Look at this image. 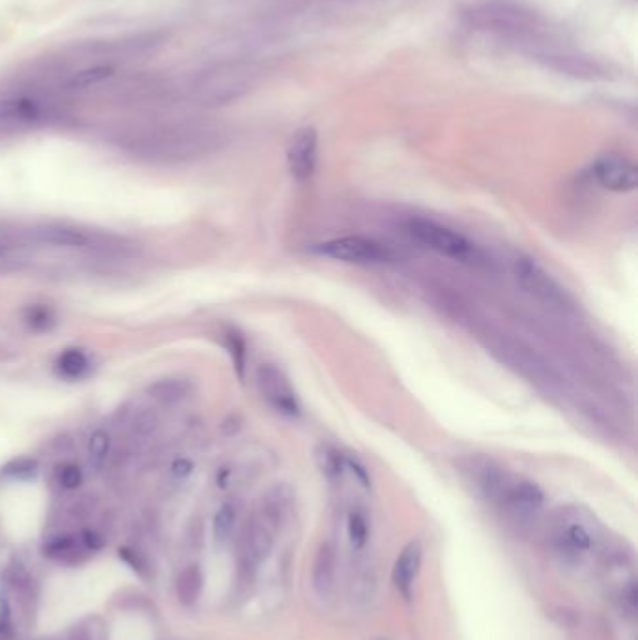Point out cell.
Wrapping results in <instances>:
<instances>
[{"label":"cell","mask_w":638,"mask_h":640,"mask_svg":"<svg viewBox=\"0 0 638 640\" xmlns=\"http://www.w3.org/2000/svg\"><path fill=\"white\" fill-rule=\"evenodd\" d=\"M225 143V133L206 122L161 124L131 135L128 150L137 158L160 163L203 158Z\"/></svg>","instance_id":"cell-1"},{"label":"cell","mask_w":638,"mask_h":640,"mask_svg":"<svg viewBox=\"0 0 638 640\" xmlns=\"http://www.w3.org/2000/svg\"><path fill=\"white\" fill-rule=\"evenodd\" d=\"M261 79V66L253 60H223L191 73L178 88L184 102L197 107H219L247 96Z\"/></svg>","instance_id":"cell-2"},{"label":"cell","mask_w":638,"mask_h":640,"mask_svg":"<svg viewBox=\"0 0 638 640\" xmlns=\"http://www.w3.org/2000/svg\"><path fill=\"white\" fill-rule=\"evenodd\" d=\"M472 29L530 47L543 40L545 21L534 8L517 0H483L466 10Z\"/></svg>","instance_id":"cell-3"},{"label":"cell","mask_w":638,"mask_h":640,"mask_svg":"<svg viewBox=\"0 0 638 640\" xmlns=\"http://www.w3.org/2000/svg\"><path fill=\"white\" fill-rule=\"evenodd\" d=\"M552 545L567 560L592 553L599 541V524L592 513L577 506L558 511L551 532Z\"/></svg>","instance_id":"cell-4"},{"label":"cell","mask_w":638,"mask_h":640,"mask_svg":"<svg viewBox=\"0 0 638 640\" xmlns=\"http://www.w3.org/2000/svg\"><path fill=\"white\" fill-rule=\"evenodd\" d=\"M406 233L423 248L431 249L451 261L472 262L478 257V251L468 238L433 219H410L406 223Z\"/></svg>","instance_id":"cell-5"},{"label":"cell","mask_w":638,"mask_h":640,"mask_svg":"<svg viewBox=\"0 0 638 640\" xmlns=\"http://www.w3.org/2000/svg\"><path fill=\"white\" fill-rule=\"evenodd\" d=\"M528 49H530L528 51L530 57H534L539 64H543L552 72L564 73L580 81H599L607 77L605 68L597 60L571 47L545 44L541 40L537 44L530 45Z\"/></svg>","instance_id":"cell-6"},{"label":"cell","mask_w":638,"mask_h":640,"mask_svg":"<svg viewBox=\"0 0 638 640\" xmlns=\"http://www.w3.org/2000/svg\"><path fill=\"white\" fill-rule=\"evenodd\" d=\"M315 253L326 259L348 264H386L395 259L392 249L365 236H341L326 240L315 246Z\"/></svg>","instance_id":"cell-7"},{"label":"cell","mask_w":638,"mask_h":640,"mask_svg":"<svg viewBox=\"0 0 638 640\" xmlns=\"http://www.w3.org/2000/svg\"><path fill=\"white\" fill-rule=\"evenodd\" d=\"M491 349L502 362H506L509 367H513L517 373H521L532 382L543 384L547 388L562 384L560 375L552 369L551 365L547 364L534 350L524 347L522 343L500 337L491 345Z\"/></svg>","instance_id":"cell-8"},{"label":"cell","mask_w":638,"mask_h":640,"mask_svg":"<svg viewBox=\"0 0 638 640\" xmlns=\"http://www.w3.org/2000/svg\"><path fill=\"white\" fill-rule=\"evenodd\" d=\"M257 390L261 393L266 405L285 418H298L302 407L300 399L294 392L287 375L277 369L276 365L262 364L255 373Z\"/></svg>","instance_id":"cell-9"},{"label":"cell","mask_w":638,"mask_h":640,"mask_svg":"<svg viewBox=\"0 0 638 640\" xmlns=\"http://www.w3.org/2000/svg\"><path fill=\"white\" fill-rule=\"evenodd\" d=\"M513 274L522 291L536 298L537 302L551 307H566L567 294L534 259L519 257L513 266Z\"/></svg>","instance_id":"cell-10"},{"label":"cell","mask_w":638,"mask_h":640,"mask_svg":"<svg viewBox=\"0 0 638 640\" xmlns=\"http://www.w3.org/2000/svg\"><path fill=\"white\" fill-rule=\"evenodd\" d=\"M55 115L49 102L36 96H10L0 100V128H25L36 126Z\"/></svg>","instance_id":"cell-11"},{"label":"cell","mask_w":638,"mask_h":640,"mask_svg":"<svg viewBox=\"0 0 638 640\" xmlns=\"http://www.w3.org/2000/svg\"><path fill=\"white\" fill-rule=\"evenodd\" d=\"M545 495L534 481L521 476H511L498 506L517 521H530L541 511Z\"/></svg>","instance_id":"cell-12"},{"label":"cell","mask_w":638,"mask_h":640,"mask_svg":"<svg viewBox=\"0 0 638 640\" xmlns=\"http://www.w3.org/2000/svg\"><path fill=\"white\" fill-rule=\"evenodd\" d=\"M319 160V133L313 126L296 131L287 148V165L296 182H307L315 175Z\"/></svg>","instance_id":"cell-13"},{"label":"cell","mask_w":638,"mask_h":640,"mask_svg":"<svg viewBox=\"0 0 638 640\" xmlns=\"http://www.w3.org/2000/svg\"><path fill=\"white\" fill-rule=\"evenodd\" d=\"M595 182L603 190L612 193H629L637 190L638 169L631 160L618 154H605L595 161L592 167Z\"/></svg>","instance_id":"cell-14"},{"label":"cell","mask_w":638,"mask_h":640,"mask_svg":"<svg viewBox=\"0 0 638 640\" xmlns=\"http://www.w3.org/2000/svg\"><path fill=\"white\" fill-rule=\"evenodd\" d=\"M274 534L276 530L262 519L257 513L246 526L242 538V560L244 568L257 569L270 556L274 549Z\"/></svg>","instance_id":"cell-15"},{"label":"cell","mask_w":638,"mask_h":640,"mask_svg":"<svg viewBox=\"0 0 638 640\" xmlns=\"http://www.w3.org/2000/svg\"><path fill=\"white\" fill-rule=\"evenodd\" d=\"M30 238L51 248L90 249L103 246L102 238L68 225H44L30 231Z\"/></svg>","instance_id":"cell-16"},{"label":"cell","mask_w":638,"mask_h":640,"mask_svg":"<svg viewBox=\"0 0 638 640\" xmlns=\"http://www.w3.org/2000/svg\"><path fill=\"white\" fill-rule=\"evenodd\" d=\"M468 474H470V480L474 481V487L478 489L479 495L496 506L513 476L508 470H504L502 466L496 465L489 459H474L472 465L468 466Z\"/></svg>","instance_id":"cell-17"},{"label":"cell","mask_w":638,"mask_h":640,"mask_svg":"<svg viewBox=\"0 0 638 640\" xmlns=\"http://www.w3.org/2000/svg\"><path fill=\"white\" fill-rule=\"evenodd\" d=\"M421 558H423V549H421L420 541H410L393 564V584H395L397 592L405 599L412 597L414 584L420 575Z\"/></svg>","instance_id":"cell-18"},{"label":"cell","mask_w":638,"mask_h":640,"mask_svg":"<svg viewBox=\"0 0 638 640\" xmlns=\"http://www.w3.org/2000/svg\"><path fill=\"white\" fill-rule=\"evenodd\" d=\"M337 549L332 541L319 547L313 560V588L319 597H330L337 586Z\"/></svg>","instance_id":"cell-19"},{"label":"cell","mask_w":638,"mask_h":640,"mask_svg":"<svg viewBox=\"0 0 638 640\" xmlns=\"http://www.w3.org/2000/svg\"><path fill=\"white\" fill-rule=\"evenodd\" d=\"M292 508H294L292 489L287 485H276L274 489L268 491V495L264 496L259 515L277 532L289 521Z\"/></svg>","instance_id":"cell-20"},{"label":"cell","mask_w":638,"mask_h":640,"mask_svg":"<svg viewBox=\"0 0 638 640\" xmlns=\"http://www.w3.org/2000/svg\"><path fill=\"white\" fill-rule=\"evenodd\" d=\"M188 393V380L182 379L158 380L148 388V395L163 407H171V405L180 403Z\"/></svg>","instance_id":"cell-21"},{"label":"cell","mask_w":638,"mask_h":640,"mask_svg":"<svg viewBox=\"0 0 638 640\" xmlns=\"http://www.w3.org/2000/svg\"><path fill=\"white\" fill-rule=\"evenodd\" d=\"M315 457H317L320 472L332 483L341 480L343 474L347 472V457L341 451L335 450L334 446L320 444Z\"/></svg>","instance_id":"cell-22"},{"label":"cell","mask_w":638,"mask_h":640,"mask_svg":"<svg viewBox=\"0 0 638 640\" xmlns=\"http://www.w3.org/2000/svg\"><path fill=\"white\" fill-rule=\"evenodd\" d=\"M90 369L88 356L81 349L64 350L57 360V371L60 377L68 380L83 379Z\"/></svg>","instance_id":"cell-23"},{"label":"cell","mask_w":638,"mask_h":640,"mask_svg":"<svg viewBox=\"0 0 638 640\" xmlns=\"http://www.w3.org/2000/svg\"><path fill=\"white\" fill-rule=\"evenodd\" d=\"M203 590V573L199 566H189L178 577V597L184 605L195 603Z\"/></svg>","instance_id":"cell-24"},{"label":"cell","mask_w":638,"mask_h":640,"mask_svg":"<svg viewBox=\"0 0 638 640\" xmlns=\"http://www.w3.org/2000/svg\"><path fill=\"white\" fill-rule=\"evenodd\" d=\"M347 532L352 549L356 553H362L369 543V536H371V526H369V521L363 511L352 510L348 513Z\"/></svg>","instance_id":"cell-25"},{"label":"cell","mask_w":638,"mask_h":640,"mask_svg":"<svg viewBox=\"0 0 638 640\" xmlns=\"http://www.w3.org/2000/svg\"><path fill=\"white\" fill-rule=\"evenodd\" d=\"M88 463L94 468V470H102L107 459H109V453H111V437L107 431L98 429L94 431L90 438H88Z\"/></svg>","instance_id":"cell-26"},{"label":"cell","mask_w":638,"mask_h":640,"mask_svg":"<svg viewBox=\"0 0 638 640\" xmlns=\"http://www.w3.org/2000/svg\"><path fill=\"white\" fill-rule=\"evenodd\" d=\"M23 320L32 332H49L55 326V313L51 307L34 304L23 311Z\"/></svg>","instance_id":"cell-27"},{"label":"cell","mask_w":638,"mask_h":640,"mask_svg":"<svg viewBox=\"0 0 638 640\" xmlns=\"http://www.w3.org/2000/svg\"><path fill=\"white\" fill-rule=\"evenodd\" d=\"M236 519H238V510L232 502H227L219 508L216 517H214V538L218 539L219 543L231 538L232 530L236 526Z\"/></svg>","instance_id":"cell-28"},{"label":"cell","mask_w":638,"mask_h":640,"mask_svg":"<svg viewBox=\"0 0 638 640\" xmlns=\"http://www.w3.org/2000/svg\"><path fill=\"white\" fill-rule=\"evenodd\" d=\"M36 474H38V463L29 457L14 459L0 470V476L6 480H32Z\"/></svg>","instance_id":"cell-29"},{"label":"cell","mask_w":638,"mask_h":640,"mask_svg":"<svg viewBox=\"0 0 638 640\" xmlns=\"http://www.w3.org/2000/svg\"><path fill=\"white\" fill-rule=\"evenodd\" d=\"M225 341H227V349L231 352L232 364H234V369H236V373H238V377L240 379H244V371H246V341H244V337L242 334L238 332V330H227V334H225Z\"/></svg>","instance_id":"cell-30"},{"label":"cell","mask_w":638,"mask_h":640,"mask_svg":"<svg viewBox=\"0 0 638 640\" xmlns=\"http://www.w3.org/2000/svg\"><path fill=\"white\" fill-rule=\"evenodd\" d=\"M58 485L66 491H73L83 483V470L73 463L58 466L57 470Z\"/></svg>","instance_id":"cell-31"},{"label":"cell","mask_w":638,"mask_h":640,"mask_svg":"<svg viewBox=\"0 0 638 640\" xmlns=\"http://www.w3.org/2000/svg\"><path fill=\"white\" fill-rule=\"evenodd\" d=\"M618 599H620L622 611H624L627 616L635 618L638 607L637 582H635V579L627 581V584H624V586L620 588V597H618Z\"/></svg>","instance_id":"cell-32"},{"label":"cell","mask_w":638,"mask_h":640,"mask_svg":"<svg viewBox=\"0 0 638 640\" xmlns=\"http://www.w3.org/2000/svg\"><path fill=\"white\" fill-rule=\"evenodd\" d=\"M171 472H173L174 478L184 480L193 472V463L189 459H176L173 466H171Z\"/></svg>","instance_id":"cell-33"},{"label":"cell","mask_w":638,"mask_h":640,"mask_svg":"<svg viewBox=\"0 0 638 640\" xmlns=\"http://www.w3.org/2000/svg\"><path fill=\"white\" fill-rule=\"evenodd\" d=\"M85 545H87L88 549H92V551H96V549H100L102 547V538L98 536V534H94V532H85Z\"/></svg>","instance_id":"cell-34"},{"label":"cell","mask_w":638,"mask_h":640,"mask_svg":"<svg viewBox=\"0 0 638 640\" xmlns=\"http://www.w3.org/2000/svg\"><path fill=\"white\" fill-rule=\"evenodd\" d=\"M12 244L8 242V240H4V238H0V259H4V257H8L10 255V251H12Z\"/></svg>","instance_id":"cell-35"}]
</instances>
